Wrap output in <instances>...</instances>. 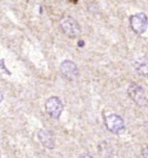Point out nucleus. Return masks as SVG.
<instances>
[{"label": "nucleus", "instance_id": "1", "mask_svg": "<svg viewBox=\"0 0 148 158\" xmlns=\"http://www.w3.org/2000/svg\"><path fill=\"white\" fill-rule=\"evenodd\" d=\"M105 125L110 132L116 135H122L126 131L125 122L116 113H111L105 116Z\"/></svg>", "mask_w": 148, "mask_h": 158}, {"label": "nucleus", "instance_id": "2", "mask_svg": "<svg viewBox=\"0 0 148 158\" xmlns=\"http://www.w3.org/2000/svg\"><path fill=\"white\" fill-rule=\"evenodd\" d=\"M60 27L67 37L72 38L78 37L81 33L79 24L70 16L65 17L60 20Z\"/></svg>", "mask_w": 148, "mask_h": 158}, {"label": "nucleus", "instance_id": "3", "mask_svg": "<svg viewBox=\"0 0 148 158\" xmlns=\"http://www.w3.org/2000/svg\"><path fill=\"white\" fill-rule=\"evenodd\" d=\"M130 25L132 30L138 35L144 34L148 27V18L144 12L136 13L130 18Z\"/></svg>", "mask_w": 148, "mask_h": 158}, {"label": "nucleus", "instance_id": "4", "mask_svg": "<svg viewBox=\"0 0 148 158\" xmlns=\"http://www.w3.org/2000/svg\"><path fill=\"white\" fill-rule=\"evenodd\" d=\"M46 111L53 119H58L64 111V104L59 97L51 96L49 97L45 104Z\"/></svg>", "mask_w": 148, "mask_h": 158}, {"label": "nucleus", "instance_id": "5", "mask_svg": "<svg viewBox=\"0 0 148 158\" xmlns=\"http://www.w3.org/2000/svg\"><path fill=\"white\" fill-rule=\"evenodd\" d=\"M127 94L129 97L140 107L145 106L147 103V97L144 89L138 84L132 83L127 89Z\"/></svg>", "mask_w": 148, "mask_h": 158}, {"label": "nucleus", "instance_id": "6", "mask_svg": "<svg viewBox=\"0 0 148 158\" xmlns=\"http://www.w3.org/2000/svg\"><path fill=\"white\" fill-rule=\"evenodd\" d=\"M60 71L69 80H74L78 74V69L76 64L71 60H64L60 64Z\"/></svg>", "mask_w": 148, "mask_h": 158}, {"label": "nucleus", "instance_id": "7", "mask_svg": "<svg viewBox=\"0 0 148 158\" xmlns=\"http://www.w3.org/2000/svg\"><path fill=\"white\" fill-rule=\"evenodd\" d=\"M37 138L41 144L49 149H54L55 147V138L53 134L49 130L42 129L37 132Z\"/></svg>", "mask_w": 148, "mask_h": 158}, {"label": "nucleus", "instance_id": "8", "mask_svg": "<svg viewBox=\"0 0 148 158\" xmlns=\"http://www.w3.org/2000/svg\"><path fill=\"white\" fill-rule=\"evenodd\" d=\"M135 71L142 76H148V56H139L133 62Z\"/></svg>", "mask_w": 148, "mask_h": 158}, {"label": "nucleus", "instance_id": "9", "mask_svg": "<svg viewBox=\"0 0 148 158\" xmlns=\"http://www.w3.org/2000/svg\"><path fill=\"white\" fill-rule=\"evenodd\" d=\"M142 157L143 158H148V146H145L142 149Z\"/></svg>", "mask_w": 148, "mask_h": 158}, {"label": "nucleus", "instance_id": "10", "mask_svg": "<svg viewBox=\"0 0 148 158\" xmlns=\"http://www.w3.org/2000/svg\"><path fill=\"white\" fill-rule=\"evenodd\" d=\"M78 158H93V157L91 156V155H89V154H87V153H84V154H81Z\"/></svg>", "mask_w": 148, "mask_h": 158}, {"label": "nucleus", "instance_id": "11", "mask_svg": "<svg viewBox=\"0 0 148 158\" xmlns=\"http://www.w3.org/2000/svg\"><path fill=\"white\" fill-rule=\"evenodd\" d=\"M3 100H4V94H3L2 90H1V89H0V103L2 102Z\"/></svg>", "mask_w": 148, "mask_h": 158}]
</instances>
